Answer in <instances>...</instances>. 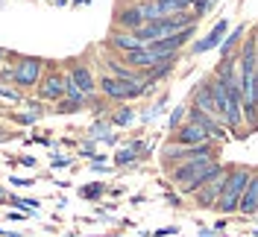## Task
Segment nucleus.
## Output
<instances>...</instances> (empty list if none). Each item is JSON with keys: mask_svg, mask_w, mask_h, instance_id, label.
Returning a JSON list of instances; mask_svg holds the SVG:
<instances>
[{"mask_svg": "<svg viewBox=\"0 0 258 237\" xmlns=\"http://www.w3.org/2000/svg\"><path fill=\"white\" fill-rule=\"evenodd\" d=\"M249 167H229V176H226V185L214 202V211L220 214H235L238 211V202H241V193H243V185L249 179Z\"/></svg>", "mask_w": 258, "mask_h": 237, "instance_id": "obj_1", "label": "nucleus"}, {"mask_svg": "<svg viewBox=\"0 0 258 237\" xmlns=\"http://www.w3.org/2000/svg\"><path fill=\"white\" fill-rule=\"evenodd\" d=\"M97 88L109 100H120V103L123 100H135V97H141L147 91V85L141 79H126V76H114V73L97 79Z\"/></svg>", "mask_w": 258, "mask_h": 237, "instance_id": "obj_2", "label": "nucleus"}, {"mask_svg": "<svg viewBox=\"0 0 258 237\" xmlns=\"http://www.w3.org/2000/svg\"><path fill=\"white\" fill-rule=\"evenodd\" d=\"M211 164H217V158H188V161H179L176 167H173V173H170V182L176 185V188H182V185H188L191 179H197V176L203 173V170H209Z\"/></svg>", "mask_w": 258, "mask_h": 237, "instance_id": "obj_3", "label": "nucleus"}, {"mask_svg": "<svg viewBox=\"0 0 258 237\" xmlns=\"http://www.w3.org/2000/svg\"><path fill=\"white\" fill-rule=\"evenodd\" d=\"M12 82H15L18 88H32V85H38V82H41V59H35V56L18 59V64L12 67Z\"/></svg>", "mask_w": 258, "mask_h": 237, "instance_id": "obj_4", "label": "nucleus"}, {"mask_svg": "<svg viewBox=\"0 0 258 237\" xmlns=\"http://www.w3.org/2000/svg\"><path fill=\"white\" fill-rule=\"evenodd\" d=\"M194 32H197V21L188 24L185 30L173 32V35H161V38H153V41H147V47L150 50H159V53H179V47L185 44V41H191Z\"/></svg>", "mask_w": 258, "mask_h": 237, "instance_id": "obj_5", "label": "nucleus"}, {"mask_svg": "<svg viewBox=\"0 0 258 237\" xmlns=\"http://www.w3.org/2000/svg\"><path fill=\"white\" fill-rule=\"evenodd\" d=\"M238 67H241V82L255 76V67H258V38L255 35L241 44V50H238Z\"/></svg>", "mask_w": 258, "mask_h": 237, "instance_id": "obj_6", "label": "nucleus"}, {"mask_svg": "<svg viewBox=\"0 0 258 237\" xmlns=\"http://www.w3.org/2000/svg\"><path fill=\"white\" fill-rule=\"evenodd\" d=\"M191 106H197V109H203V111H209V114H214V117H220V109H217V100H214V82H211V79H206V82H200V85L194 88ZM220 120H223V117H220Z\"/></svg>", "mask_w": 258, "mask_h": 237, "instance_id": "obj_7", "label": "nucleus"}, {"mask_svg": "<svg viewBox=\"0 0 258 237\" xmlns=\"http://www.w3.org/2000/svg\"><path fill=\"white\" fill-rule=\"evenodd\" d=\"M226 176H229V170L223 167L220 173L211 176L209 182L197 190V202H200L203 208H214V202H217V196H220V190H223V185H226Z\"/></svg>", "mask_w": 258, "mask_h": 237, "instance_id": "obj_8", "label": "nucleus"}, {"mask_svg": "<svg viewBox=\"0 0 258 237\" xmlns=\"http://www.w3.org/2000/svg\"><path fill=\"white\" fill-rule=\"evenodd\" d=\"M238 214H243V217L258 214V170H252L249 179H246V185H243L241 202H238Z\"/></svg>", "mask_w": 258, "mask_h": 237, "instance_id": "obj_9", "label": "nucleus"}, {"mask_svg": "<svg viewBox=\"0 0 258 237\" xmlns=\"http://www.w3.org/2000/svg\"><path fill=\"white\" fill-rule=\"evenodd\" d=\"M211 135L206 132V129L200 126V123H194V120H185V123H179L176 129H173V143H203L209 141Z\"/></svg>", "mask_w": 258, "mask_h": 237, "instance_id": "obj_10", "label": "nucleus"}, {"mask_svg": "<svg viewBox=\"0 0 258 237\" xmlns=\"http://www.w3.org/2000/svg\"><path fill=\"white\" fill-rule=\"evenodd\" d=\"M226 32H229V21H226V18H220V21L211 27V32L206 35V38L194 41V50H191V53H206V50H211V47H220V41H223Z\"/></svg>", "mask_w": 258, "mask_h": 237, "instance_id": "obj_11", "label": "nucleus"}, {"mask_svg": "<svg viewBox=\"0 0 258 237\" xmlns=\"http://www.w3.org/2000/svg\"><path fill=\"white\" fill-rule=\"evenodd\" d=\"M144 41L135 35L132 30H123V27H117V30L109 35V47H114L117 53H126V50H135V47H141Z\"/></svg>", "mask_w": 258, "mask_h": 237, "instance_id": "obj_12", "label": "nucleus"}, {"mask_svg": "<svg viewBox=\"0 0 258 237\" xmlns=\"http://www.w3.org/2000/svg\"><path fill=\"white\" fill-rule=\"evenodd\" d=\"M71 82H74V85H77V88H80L82 94H94V88H97V79H94V73H91V70H88V67H85V64H74V67H71Z\"/></svg>", "mask_w": 258, "mask_h": 237, "instance_id": "obj_13", "label": "nucleus"}, {"mask_svg": "<svg viewBox=\"0 0 258 237\" xmlns=\"http://www.w3.org/2000/svg\"><path fill=\"white\" fill-rule=\"evenodd\" d=\"M117 27H123V30H138L141 24H144V9H141V3H132V6H126V9H120L117 12Z\"/></svg>", "mask_w": 258, "mask_h": 237, "instance_id": "obj_14", "label": "nucleus"}, {"mask_svg": "<svg viewBox=\"0 0 258 237\" xmlns=\"http://www.w3.org/2000/svg\"><path fill=\"white\" fill-rule=\"evenodd\" d=\"M62 94H64V79L59 73H50L41 82V88H38V97L41 100H62Z\"/></svg>", "mask_w": 258, "mask_h": 237, "instance_id": "obj_15", "label": "nucleus"}, {"mask_svg": "<svg viewBox=\"0 0 258 237\" xmlns=\"http://www.w3.org/2000/svg\"><path fill=\"white\" fill-rule=\"evenodd\" d=\"M220 170H223L220 164H211L209 170H203V173L197 176V179H191L188 185H182V188H179V190H182V193H197V190H200V188H203V185H206V182H209V179H211V176H217V173H220Z\"/></svg>", "mask_w": 258, "mask_h": 237, "instance_id": "obj_16", "label": "nucleus"}, {"mask_svg": "<svg viewBox=\"0 0 258 237\" xmlns=\"http://www.w3.org/2000/svg\"><path fill=\"white\" fill-rule=\"evenodd\" d=\"M241 35H243V27H235V32L232 35H223V41H220V53L226 56H235V47L241 44Z\"/></svg>", "mask_w": 258, "mask_h": 237, "instance_id": "obj_17", "label": "nucleus"}, {"mask_svg": "<svg viewBox=\"0 0 258 237\" xmlns=\"http://www.w3.org/2000/svg\"><path fill=\"white\" fill-rule=\"evenodd\" d=\"M132 120H135V111L129 109V106H123V109H120V111H114V117H112V123H114V126H117V129L129 126Z\"/></svg>", "mask_w": 258, "mask_h": 237, "instance_id": "obj_18", "label": "nucleus"}, {"mask_svg": "<svg viewBox=\"0 0 258 237\" xmlns=\"http://www.w3.org/2000/svg\"><path fill=\"white\" fill-rule=\"evenodd\" d=\"M64 94L71 97V100H77L80 106L85 103V97H88V94H82V91L77 88V85H74V82H71V79H64Z\"/></svg>", "mask_w": 258, "mask_h": 237, "instance_id": "obj_19", "label": "nucleus"}, {"mask_svg": "<svg viewBox=\"0 0 258 237\" xmlns=\"http://www.w3.org/2000/svg\"><path fill=\"white\" fill-rule=\"evenodd\" d=\"M185 114H188V106H176V109H173V114H170V120H167V126L176 129L179 123L185 120Z\"/></svg>", "mask_w": 258, "mask_h": 237, "instance_id": "obj_20", "label": "nucleus"}, {"mask_svg": "<svg viewBox=\"0 0 258 237\" xmlns=\"http://www.w3.org/2000/svg\"><path fill=\"white\" fill-rule=\"evenodd\" d=\"M135 158H138V152L129 146V149H123V152H117V155H114V164H132Z\"/></svg>", "mask_w": 258, "mask_h": 237, "instance_id": "obj_21", "label": "nucleus"}, {"mask_svg": "<svg viewBox=\"0 0 258 237\" xmlns=\"http://www.w3.org/2000/svg\"><path fill=\"white\" fill-rule=\"evenodd\" d=\"M211 3H214V0H194V3H191V6H194V15H197V18H203L206 12H209V6H211Z\"/></svg>", "mask_w": 258, "mask_h": 237, "instance_id": "obj_22", "label": "nucleus"}, {"mask_svg": "<svg viewBox=\"0 0 258 237\" xmlns=\"http://www.w3.org/2000/svg\"><path fill=\"white\" fill-rule=\"evenodd\" d=\"M77 109H82L80 103H77V100H71V97H68V100H62V103H59V111H77Z\"/></svg>", "mask_w": 258, "mask_h": 237, "instance_id": "obj_23", "label": "nucleus"}, {"mask_svg": "<svg viewBox=\"0 0 258 237\" xmlns=\"http://www.w3.org/2000/svg\"><path fill=\"white\" fill-rule=\"evenodd\" d=\"M6 202H12V205H18V208H24V199H6ZM27 205H30V208H38V199H27Z\"/></svg>", "mask_w": 258, "mask_h": 237, "instance_id": "obj_24", "label": "nucleus"}, {"mask_svg": "<svg viewBox=\"0 0 258 237\" xmlns=\"http://www.w3.org/2000/svg\"><path fill=\"white\" fill-rule=\"evenodd\" d=\"M103 193V188L100 185H94V188H85V196H100Z\"/></svg>", "mask_w": 258, "mask_h": 237, "instance_id": "obj_25", "label": "nucleus"}, {"mask_svg": "<svg viewBox=\"0 0 258 237\" xmlns=\"http://www.w3.org/2000/svg\"><path fill=\"white\" fill-rule=\"evenodd\" d=\"M0 97H12V100H18L15 91H9V88H3V85H0Z\"/></svg>", "mask_w": 258, "mask_h": 237, "instance_id": "obj_26", "label": "nucleus"}, {"mask_svg": "<svg viewBox=\"0 0 258 237\" xmlns=\"http://www.w3.org/2000/svg\"><path fill=\"white\" fill-rule=\"evenodd\" d=\"M9 138H12V135H6V132H0V141H9Z\"/></svg>", "mask_w": 258, "mask_h": 237, "instance_id": "obj_27", "label": "nucleus"}, {"mask_svg": "<svg viewBox=\"0 0 258 237\" xmlns=\"http://www.w3.org/2000/svg\"><path fill=\"white\" fill-rule=\"evenodd\" d=\"M3 56H6V50H3V47H0V62H3Z\"/></svg>", "mask_w": 258, "mask_h": 237, "instance_id": "obj_28", "label": "nucleus"}, {"mask_svg": "<svg viewBox=\"0 0 258 237\" xmlns=\"http://www.w3.org/2000/svg\"><path fill=\"white\" fill-rule=\"evenodd\" d=\"M255 88H258V67H255Z\"/></svg>", "mask_w": 258, "mask_h": 237, "instance_id": "obj_29", "label": "nucleus"}, {"mask_svg": "<svg viewBox=\"0 0 258 237\" xmlns=\"http://www.w3.org/2000/svg\"><path fill=\"white\" fill-rule=\"evenodd\" d=\"M74 3H82V0H74Z\"/></svg>", "mask_w": 258, "mask_h": 237, "instance_id": "obj_30", "label": "nucleus"}, {"mask_svg": "<svg viewBox=\"0 0 258 237\" xmlns=\"http://www.w3.org/2000/svg\"><path fill=\"white\" fill-rule=\"evenodd\" d=\"M255 38H258V35H255Z\"/></svg>", "mask_w": 258, "mask_h": 237, "instance_id": "obj_31", "label": "nucleus"}]
</instances>
